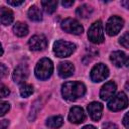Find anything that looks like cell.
Instances as JSON below:
<instances>
[{
  "label": "cell",
  "instance_id": "15",
  "mask_svg": "<svg viewBox=\"0 0 129 129\" xmlns=\"http://www.w3.org/2000/svg\"><path fill=\"white\" fill-rule=\"evenodd\" d=\"M110 60L116 67H122L126 61V55L121 50H116L110 54Z\"/></svg>",
  "mask_w": 129,
  "mask_h": 129
},
{
  "label": "cell",
  "instance_id": "2",
  "mask_svg": "<svg viewBox=\"0 0 129 129\" xmlns=\"http://www.w3.org/2000/svg\"><path fill=\"white\" fill-rule=\"evenodd\" d=\"M53 72V64L49 58H41L35 67L34 73L37 79L46 80L48 79Z\"/></svg>",
  "mask_w": 129,
  "mask_h": 129
},
{
  "label": "cell",
  "instance_id": "22",
  "mask_svg": "<svg viewBox=\"0 0 129 129\" xmlns=\"http://www.w3.org/2000/svg\"><path fill=\"white\" fill-rule=\"evenodd\" d=\"M41 106H42V101H41V98H38V99H37V100H36V101L33 103L32 107H31V111H30V115H29V120H30V121L34 120V118H35L36 114L38 113L39 109L41 108Z\"/></svg>",
  "mask_w": 129,
  "mask_h": 129
},
{
  "label": "cell",
  "instance_id": "3",
  "mask_svg": "<svg viewBox=\"0 0 129 129\" xmlns=\"http://www.w3.org/2000/svg\"><path fill=\"white\" fill-rule=\"evenodd\" d=\"M76 49V45L73 42L64 41V40H56L53 44V52L58 57H67L70 56Z\"/></svg>",
  "mask_w": 129,
  "mask_h": 129
},
{
  "label": "cell",
  "instance_id": "14",
  "mask_svg": "<svg viewBox=\"0 0 129 129\" xmlns=\"http://www.w3.org/2000/svg\"><path fill=\"white\" fill-rule=\"evenodd\" d=\"M57 71H58V75L61 78H68V77H71L74 74L75 67L70 61H63V62L59 63V66L57 68Z\"/></svg>",
  "mask_w": 129,
  "mask_h": 129
},
{
  "label": "cell",
  "instance_id": "34",
  "mask_svg": "<svg viewBox=\"0 0 129 129\" xmlns=\"http://www.w3.org/2000/svg\"><path fill=\"white\" fill-rule=\"evenodd\" d=\"M83 129H96L94 126H92V125H87V126H85Z\"/></svg>",
  "mask_w": 129,
  "mask_h": 129
},
{
  "label": "cell",
  "instance_id": "35",
  "mask_svg": "<svg viewBox=\"0 0 129 129\" xmlns=\"http://www.w3.org/2000/svg\"><path fill=\"white\" fill-rule=\"evenodd\" d=\"M125 64H126L127 67H129V57H127V58H126V61H125Z\"/></svg>",
  "mask_w": 129,
  "mask_h": 129
},
{
  "label": "cell",
  "instance_id": "17",
  "mask_svg": "<svg viewBox=\"0 0 129 129\" xmlns=\"http://www.w3.org/2000/svg\"><path fill=\"white\" fill-rule=\"evenodd\" d=\"M13 32L15 35L19 36V37H22V36H25L27 33H28V26L26 23L24 22H16L13 26Z\"/></svg>",
  "mask_w": 129,
  "mask_h": 129
},
{
  "label": "cell",
  "instance_id": "29",
  "mask_svg": "<svg viewBox=\"0 0 129 129\" xmlns=\"http://www.w3.org/2000/svg\"><path fill=\"white\" fill-rule=\"evenodd\" d=\"M7 3L9 5H13V6H19L23 3V1H11V0H7Z\"/></svg>",
  "mask_w": 129,
  "mask_h": 129
},
{
  "label": "cell",
  "instance_id": "32",
  "mask_svg": "<svg viewBox=\"0 0 129 129\" xmlns=\"http://www.w3.org/2000/svg\"><path fill=\"white\" fill-rule=\"evenodd\" d=\"M61 4H62V6H64V7H70V6H72V5L74 4V1H62Z\"/></svg>",
  "mask_w": 129,
  "mask_h": 129
},
{
  "label": "cell",
  "instance_id": "1",
  "mask_svg": "<svg viewBox=\"0 0 129 129\" xmlns=\"http://www.w3.org/2000/svg\"><path fill=\"white\" fill-rule=\"evenodd\" d=\"M86 93V87L81 82H67L61 86V94L69 101H76Z\"/></svg>",
  "mask_w": 129,
  "mask_h": 129
},
{
  "label": "cell",
  "instance_id": "33",
  "mask_svg": "<svg viewBox=\"0 0 129 129\" xmlns=\"http://www.w3.org/2000/svg\"><path fill=\"white\" fill-rule=\"evenodd\" d=\"M121 4L125 7V8H127V9H129V0H125V1H122L121 2Z\"/></svg>",
  "mask_w": 129,
  "mask_h": 129
},
{
  "label": "cell",
  "instance_id": "21",
  "mask_svg": "<svg viewBox=\"0 0 129 129\" xmlns=\"http://www.w3.org/2000/svg\"><path fill=\"white\" fill-rule=\"evenodd\" d=\"M41 6L46 13L51 14L56 10L57 1H41Z\"/></svg>",
  "mask_w": 129,
  "mask_h": 129
},
{
  "label": "cell",
  "instance_id": "12",
  "mask_svg": "<svg viewBox=\"0 0 129 129\" xmlns=\"http://www.w3.org/2000/svg\"><path fill=\"white\" fill-rule=\"evenodd\" d=\"M116 89H117V86L116 84L113 82V81H110V82H107L102 88H101V91H100V98L102 100H108L110 98H112L116 92Z\"/></svg>",
  "mask_w": 129,
  "mask_h": 129
},
{
  "label": "cell",
  "instance_id": "25",
  "mask_svg": "<svg viewBox=\"0 0 129 129\" xmlns=\"http://www.w3.org/2000/svg\"><path fill=\"white\" fill-rule=\"evenodd\" d=\"M10 109V104L8 102H1L0 104V115L1 116H4Z\"/></svg>",
  "mask_w": 129,
  "mask_h": 129
},
{
  "label": "cell",
  "instance_id": "5",
  "mask_svg": "<svg viewBox=\"0 0 129 129\" xmlns=\"http://www.w3.org/2000/svg\"><path fill=\"white\" fill-rule=\"evenodd\" d=\"M88 37L93 43H101L104 41V33H103V24L100 20L95 21L89 31H88Z\"/></svg>",
  "mask_w": 129,
  "mask_h": 129
},
{
  "label": "cell",
  "instance_id": "7",
  "mask_svg": "<svg viewBox=\"0 0 129 129\" xmlns=\"http://www.w3.org/2000/svg\"><path fill=\"white\" fill-rule=\"evenodd\" d=\"M124 25V20L119 17V16H112L108 19L107 21V24H106V32L110 35V36H113V35H116L123 27Z\"/></svg>",
  "mask_w": 129,
  "mask_h": 129
},
{
  "label": "cell",
  "instance_id": "24",
  "mask_svg": "<svg viewBox=\"0 0 129 129\" xmlns=\"http://www.w3.org/2000/svg\"><path fill=\"white\" fill-rule=\"evenodd\" d=\"M119 42L121 45H123L126 48H129V32H125L119 39Z\"/></svg>",
  "mask_w": 129,
  "mask_h": 129
},
{
  "label": "cell",
  "instance_id": "26",
  "mask_svg": "<svg viewBox=\"0 0 129 129\" xmlns=\"http://www.w3.org/2000/svg\"><path fill=\"white\" fill-rule=\"evenodd\" d=\"M9 94H10L9 89H8L6 86H4V85L2 84V85H1V97H2V98L7 97Z\"/></svg>",
  "mask_w": 129,
  "mask_h": 129
},
{
  "label": "cell",
  "instance_id": "19",
  "mask_svg": "<svg viewBox=\"0 0 129 129\" xmlns=\"http://www.w3.org/2000/svg\"><path fill=\"white\" fill-rule=\"evenodd\" d=\"M28 17L32 21H40L42 19L41 10L36 5H32L28 10Z\"/></svg>",
  "mask_w": 129,
  "mask_h": 129
},
{
  "label": "cell",
  "instance_id": "4",
  "mask_svg": "<svg viewBox=\"0 0 129 129\" xmlns=\"http://www.w3.org/2000/svg\"><path fill=\"white\" fill-rule=\"evenodd\" d=\"M129 104V100L127 95L124 92L118 93L116 96H113L108 103V108L111 111H120L125 109Z\"/></svg>",
  "mask_w": 129,
  "mask_h": 129
},
{
  "label": "cell",
  "instance_id": "9",
  "mask_svg": "<svg viewBox=\"0 0 129 129\" xmlns=\"http://www.w3.org/2000/svg\"><path fill=\"white\" fill-rule=\"evenodd\" d=\"M31 50H43L47 45L46 37L43 34H35L28 41Z\"/></svg>",
  "mask_w": 129,
  "mask_h": 129
},
{
  "label": "cell",
  "instance_id": "8",
  "mask_svg": "<svg viewBox=\"0 0 129 129\" xmlns=\"http://www.w3.org/2000/svg\"><path fill=\"white\" fill-rule=\"evenodd\" d=\"M109 76V70L104 63L96 64L91 71V79L94 82L104 81Z\"/></svg>",
  "mask_w": 129,
  "mask_h": 129
},
{
  "label": "cell",
  "instance_id": "30",
  "mask_svg": "<svg viewBox=\"0 0 129 129\" xmlns=\"http://www.w3.org/2000/svg\"><path fill=\"white\" fill-rule=\"evenodd\" d=\"M1 77L3 78V77H5V75L8 73V69H6V67L3 64V63H1Z\"/></svg>",
  "mask_w": 129,
  "mask_h": 129
},
{
  "label": "cell",
  "instance_id": "6",
  "mask_svg": "<svg viewBox=\"0 0 129 129\" xmlns=\"http://www.w3.org/2000/svg\"><path fill=\"white\" fill-rule=\"evenodd\" d=\"M60 27L66 32L77 34V35L82 34V32L84 31V28L79 23V21H77L76 19H73V18H66L64 20H62L60 23Z\"/></svg>",
  "mask_w": 129,
  "mask_h": 129
},
{
  "label": "cell",
  "instance_id": "10",
  "mask_svg": "<svg viewBox=\"0 0 129 129\" xmlns=\"http://www.w3.org/2000/svg\"><path fill=\"white\" fill-rule=\"evenodd\" d=\"M68 118H69V121L71 123L80 124V123L84 122V120L86 118V115H85V112H84L83 108H81L79 106H74L73 108H71Z\"/></svg>",
  "mask_w": 129,
  "mask_h": 129
},
{
  "label": "cell",
  "instance_id": "18",
  "mask_svg": "<svg viewBox=\"0 0 129 129\" xmlns=\"http://www.w3.org/2000/svg\"><path fill=\"white\" fill-rule=\"evenodd\" d=\"M92 13H93V8L91 5H88V4H83L79 6L76 11V14L81 18H88L91 16Z\"/></svg>",
  "mask_w": 129,
  "mask_h": 129
},
{
  "label": "cell",
  "instance_id": "27",
  "mask_svg": "<svg viewBox=\"0 0 129 129\" xmlns=\"http://www.w3.org/2000/svg\"><path fill=\"white\" fill-rule=\"evenodd\" d=\"M103 129H118V127L112 122H106L103 124Z\"/></svg>",
  "mask_w": 129,
  "mask_h": 129
},
{
  "label": "cell",
  "instance_id": "13",
  "mask_svg": "<svg viewBox=\"0 0 129 129\" xmlns=\"http://www.w3.org/2000/svg\"><path fill=\"white\" fill-rule=\"evenodd\" d=\"M102 111H103V105L99 102H92L91 104L88 105V112L94 121H98L101 119Z\"/></svg>",
  "mask_w": 129,
  "mask_h": 129
},
{
  "label": "cell",
  "instance_id": "16",
  "mask_svg": "<svg viewBox=\"0 0 129 129\" xmlns=\"http://www.w3.org/2000/svg\"><path fill=\"white\" fill-rule=\"evenodd\" d=\"M0 19L1 23L3 25H9L13 21V12L6 8V7H1L0 9Z\"/></svg>",
  "mask_w": 129,
  "mask_h": 129
},
{
  "label": "cell",
  "instance_id": "23",
  "mask_svg": "<svg viewBox=\"0 0 129 129\" xmlns=\"http://www.w3.org/2000/svg\"><path fill=\"white\" fill-rule=\"evenodd\" d=\"M33 93V87L29 84H23L20 87V95L22 97H29Z\"/></svg>",
  "mask_w": 129,
  "mask_h": 129
},
{
  "label": "cell",
  "instance_id": "11",
  "mask_svg": "<svg viewBox=\"0 0 129 129\" xmlns=\"http://www.w3.org/2000/svg\"><path fill=\"white\" fill-rule=\"evenodd\" d=\"M29 75V70L26 66L24 64H20L18 67L15 68V70L13 71V74H12V79L15 83L17 84H21L23 83L27 77Z\"/></svg>",
  "mask_w": 129,
  "mask_h": 129
},
{
  "label": "cell",
  "instance_id": "28",
  "mask_svg": "<svg viewBox=\"0 0 129 129\" xmlns=\"http://www.w3.org/2000/svg\"><path fill=\"white\" fill-rule=\"evenodd\" d=\"M123 124H124V126L127 129H129V112L124 116V118H123Z\"/></svg>",
  "mask_w": 129,
  "mask_h": 129
},
{
  "label": "cell",
  "instance_id": "36",
  "mask_svg": "<svg viewBox=\"0 0 129 129\" xmlns=\"http://www.w3.org/2000/svg\"><path fill=\"white\" fill-rule=\"evenodd\" d=\"M126 89L129 91V82H128V83H126Z\"/></svg>",
  "mask_w": 129,
  "mask_h": 129
},
{
  "label": "cell",
  "instance_id": "20",
  "mask_svg": "<svg viewBox=\"0 0 129 129\" xmlns=\"http://www.w3.org/2000/svg\"><path fill=\"white\" fill-rule=\"evenodd\" d=\"M63 123V119L61 116H52L46 120V125L49 128H59Z\"/></svg>",
  "mask_w": 129,
  "mask_h": 129
},
{
  "label": "cell",
  "instance_id": "31",
  "mask_svg": "<svg viewBox=\"0 0 129 129\" xmlns=\"http://www.w3.org/2000/svg\"><path fill=\"white\" fill-rule=\"evenodd\" d=\"M9 125V122L8 120H2L1 121V129H6Z\"/></svg>",
  "mask_w": 129,
  "mask_h": 129
}]
</instances>
